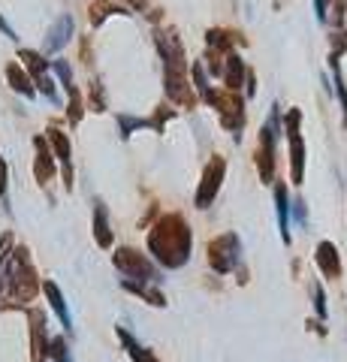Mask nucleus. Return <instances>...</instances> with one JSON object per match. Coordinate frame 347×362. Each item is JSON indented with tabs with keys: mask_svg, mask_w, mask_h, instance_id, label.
<instances>
[{
	"mask_svg": "<svg viewBox=\"0 0 347 362\" xmlns=\"http://www.w3.org/2000/svg\"><path fill=\"white\" fill-rule=\"evenodd\" d=\"M194 233L181 215H163L148 233V251L163 269H181L191 260Z\"/></svg>",
	"mask_w": 347,
	"mask_h": 362,
	"instance_id": "f257e3e1",
	"label": "nucleus"
},
{
	"mask_svg": "<svg viewBox=\"0 0 347 362\" xmlns=\"http://www.w3.org/2000/svg\"><path fill=\"white\" fill-rule=\"evenodd\" d=\"M39 293L37 272L30 266V257L24 248H15L6 263V284H3V305H28Z\"/></svg>",
	"mask_w": 347,
	"mask_h": 362,
	"instance_id": "f03ea898",
	"label": "nucleus"
},
{
	"mask_svg": "<svg viewBox=\"0 0 347 362\" xmlns=\"http://www.w3.org/2000/svg\"><path fill=\"white\" fill-rule=\"evenodd\" d=\"M205 254H209V266L218 275H229L233 269H238V260H242V238L236 233H224V236L212 238Z\"/></svg>",
	"mask_w": 347,
	"mask_h": 362,
	"instance_id": "7ed1b4c3",
	"label": "nucleus"
},
{
	"mask_svg": "<svg viewBox=\"0 0 347 362\" xmlns=\"http://www.w3.org/2000/svg\"><path fill=\"white\" fill-rule=\"evenodd\" d=\"M112 263H115V269L121 272L124 278H130V281H145V284H157L160 281V272H157V266L151 260L145 257V254H139V251H133V248H118L115 251V257H112Z\"/></svg>",
	"mask_w": 347,
	"mask_h": 362,
	"instance_id": "20e7f679",
	"label": "nucleus"
},
{
	"mask_svg": "<svg viewBox=\"0 0 347 362\" xmlns=\"http://www.w3.org/2000/svg\"><path fill=\"white\" fill-rule=\"evenodd\" d=\"M275 136H278V106L272 109L269 115V124L263 127V136H260V151H257V163H260V175L263 181H272L275 175Z\"/></svg>",
	"mask_w": 347,
	"mask_h": 362,
	"instance_id": "39448f33",
	"label": "nucleus"
},
{
	"mask_svg": "<svg viewBox=\"0 0 347 362\" xmlns=\"http://www.w3.org/2000/svg\"><path fill=\"white\" fill-rule=\"evenodd\" d=\"M224 172H227L224 158H212L209 160V166H205V172H203V181H200V191H196V209H209L212 205V200L221 191Z\"/></svg>",
	"mask_w": 347,
	"mask_h": 362,
	"instance_id": "423d86ee",
	"label": "nucleus"
},
{
	"mask_svg": "<svg viewBox=\"0 0 347 362\" xmlns=\"http://www.w3.org/2000/svg\"><path fill=\"white\" fill-rule=\"evenodd\" d=\"M299 109H293L287 115V136H290V175L293 184H302L305 175V148H302V136H299Z\"/></svg>",
	"mask_w": 347,
	"mask_h": 362,
	"instance_id": "0eeeda50",
	"label": "nucleus"
},
{
	"mask_svg": "<svg viewBox=\"0 0 347 362\" xmlns=\"http://www.w3.org/2000/svg\"><path fill=\"white\" fill-rule=\"evenodd\" d=\"M30 317V350H34V362L46 359V347H48V335H46V314L37 308L28 311Z\"/></svg>",
	"mask_w": 347,
	"mask_h": 362,
	"instance_id": "6e6552de",
	"label": "nucleus"
},
{
	"mask_svg": "<svg viewBox=\"0 0 347 362\" xmlns=\"http://www.w3.org/2000/svg\"><path fill=\"white\" fill-rule=\"evenodd\" d=\"M317 266H320V272H323V278H329V281H338V278H341V257H338L332 242H320L317 245Z\"/></svg>",
	"mask_w": 347,
	"mask_h": 362,
	"instance_id": "1a4fd4ad",
	"label": "nucleus"
},
{
	"mask_svg": "<svg viewBox=\"0 0 347 362\" xmlns=\"http://www.w3.org/2000/svg\"><path fill=\"white\" fill-rule=\"evenodd\" d=\"M43 293H46V299H48V305H52V311L57 314V320H61V326L67 329V332H73L70 308H67V302H64V293L57 290V284H55V281H46V284H43Z\"/></svg>",
	"mask_w": 347,
	"mask_h": 362,
	"instance_id": "9d476101",
	"label": "nucleus"
},
{
	"mask_svg": "<svg viewBox=\"0 0 347 362\" xmlns=\"http://www.w3.org/2000/svg\"><path fill=\"white\" fill-rule=\"evenodd\" d=\"M115 332H118V339H121V344H124V350H127V356L133 359V362H160V359L154 356V350H148L142 341H136L133 335H130L124 326H118Z\"/></svg>",
	"mask_w": 347,
	"mask_h": 362,
	"instance_id": "9b49d317",
	"label": "nucleus"
},
{
	"mask_svg": "<svg viewBox=\"0 0 347 362\" xmlns=\"http://www.w3.org/2000/svg\"><path fill=\"white\" fill-rule=\"evenodd\" d=\"M70 37H73V19L70 15H61V19L55 21V28L48 30L46 52H61V48L70 43Z\"/></svg>",
	"mask_w": 347,
	"mask_h": 362,
	"instance_id": "f8f14e48",
	"label": "nucleus"
},
{
	"mask_svg": "<svg viewBox=\"0 0 347 362\" xmlns=\"http://www.w3.org/2000/svg\"><path fill=\"white\" fill-rule=\"evenodd\" d=\"M121 287H124L127 293L142 296L148 305H154V308H163V305H167V296H163L160 290H154V287H151V284H145V281H130V278H124Z\"/></svg>",
	"mask_w": 347,
	"mask_h": 362,
	"instance_id": "ddd939ff",
	"label": "nucleus"
},
{
	"mask_svg": "<svg viewBox=\"0 0 347 362\" xmlns=\"http://www.w3.org/2000/svg\"><path fill=\"white\" fill-rule=\"evenodd\" d=\"M275 205H278V229L284 245H290V205H287V191L284 184L275 187Z\"/></svg>",
	"mask_w": 347,
	"mask_h": 362,
	"instance_id": "4468645a",
	"label": "nucleus"
},
{
	"mask_svg": "<svg viewBox=\"0 0 347 362\" xmlns=\"http://www.w3.org/2000/svg\"><path fill=\"white\" fill-rule=\"evenodd\" d=\"M94 238L100 248H112V229H109V218H106V205L97 200L94 209Z\"/></svg>",
	"mask_w": 347,
	"mask_h": 362,
	"instance_id": "2eb2a0df",
	"label": "nucleus"
},
{
	"mask_svg": "<svg viewBox=\"0 0 347 362\" xmlns=\"http://www.w3.org/2000/svg\"><path fill=\"white\" fill-rule=\"evenodd\" d=\"M52 142L57 148V160L64 163V181H67V187L73 184V169H70V142H67V136L64 133H57V130H52Z\"/></svg>",
	"mask_w": 347,
	"mask_h": 362,
	"instance_id": "dca6fc26",
	"label": "nucleus"
},
{
	"mask_svg": "<svg viewBox=\"0 0 347 362\" xmlns=\"http://www.w3.org/2000/svg\"><path fill=\"white\" fill-rule=\"evenodd\" d=\"M247 76V70H245V64H242V57H238L236 52H229L227 57V88L229 90H236L238 85H242V79Z\"/></svg>",
	"mask_w": 347,
	"mask_h": 362,
	"instance_id": "f3484780",
	"label": "nucleus"
},
{
	"mask_svg": "<svg viewBox=\"0 0 347 362\" xmlns=\"http://www.w3.org/2000/svg\"><path fill=\"white\" fill-rule=\"evenodd\" d=\"M46 356L52 362H73V353H70V344L64 341V335H55L48 339V347H46Z\"/></svg>",
	"mask_w": 347,
	"mask_h": 362,
	"instance_id": "a211bd4d",
	"label": "nucleus"
},
{
	"mask_svg": "<svg viewBox=\"0 0 347 362\" xmlns=\"http://www.w3.org/2000/svg\"><path fill=\"white\" fill-rule=\"evenodd\" d=\"M37 151H39V158H37V178L39 181H48V178H52V172H55V163H52V158H48L43 139H37Z\"/></svg>",
	"mask_w": 347,
	"mask_h": 362,
	"instance_id": "6ab92c4d",
	"label": "nucleus"
},
{
	"mask_svg": "<svg viewBox=\"0 0 347 362\" xmlns=\"http://www.w3.org/2000/svg\"><path fill=\"white\" fill-rule=\"evenodd\" d=\"M6 73H10V82H12V88H15V90H21L24 97H34V94H37L34 85H30V79L21 73V67H15V64H12V67L6 70Z\"/></svg>",
	"mask_w": 347,
	"mask_h": 362,
	"instance_id": "aec40b11",
	"label": "nucleus"
},
{
	"mask_svg": "<svg viewBox=\"0 0 347 362\" xmlns=\"http://www.w3.org/2000/svg\"><path fill=\"white\" fill-rule=\"evenodd\" d=\"M21 57L28 61V70L34 73V79H39V76H46V70H48V64L43 61L39 55H34V52H21Z\"/></svg>",
	"mask_w": 347,
	"mask_h": 362,
	"instance_id": "412c9836",
	"label": "nucleus"
},
{
	"mask_svg": "<svg viewBox=\"0 0 347 362\" xmlns=\"http://www.w3.org/2000/svg\"><path fill=\"white\" fill-rule=\"evenodd\" d=\"M314 308H317V317H320V320L329 317V311H326V296H323V287H320V284H314Z\"/></svg>",
	"mask_w": 347,
	"mask_h": 362,
	"instance_id": "4be33fe9",
	"label": "nucleus"
},
{
	"mask_svg": "<svg viewBox=\"0 0 347 362\" xmlns=\"http://www.w3.org/2000/svg\"><path fill=\"white\" fill-rule=\"evenodd\" d=\"M52 67H55V73L61 76V82L67 85V90L73 88V73H70V64L67 61H52Z\"/></svg>",
	"mask_w": 347,
	"mask_h": 362,
	"instance_id": "5701e85b",
	"label": "nucleus"
},
{
	"mask_svg": "<svg viewBox=\"0 0 347 362\" xmlns=\"http://www.w3.org/2000/svg\"><path fill=\"white\" fill-rule=\"evenodd\" d=\"M194 79H196V88H200V94H203V97L209 94V85H205V70H203V64H194Z\"/></svg>",
	"mask_w": 347,
	"mask_h": 362,
	"instance_id": "b1692460",
	"label": "nucleus"
},
{
	"mask_svg": "<svg viewBox=\"0 0 347 362\" xmlns=\"http://www.w3.org/2000/svg\"><path fill=\"white\" fill-rule=\"evenodd\" d=\"M344 3H347V0H335V12H332V21L335 24L344 21Z\"/></svg>",
	"mask_w": 347,
	"mask_h": 362,
	"instance_id": "393cba45",
	"label": "nucleus"
},
{
	"mask_svg": "<svg viewBox=\"0 0 347 362\" xmlns=\"http://www.w3.org/2000/svg\"><path fill=\"white\" fill-rule=\"evenodd\" d=\"M293 211H296V220H302V224H305V200H296Z\"/></svg>",
	"mask_w": 347,
	"mask_h": 362,
	"instance_id": "a878e982",
	"label": "nucleus"
},
{
	"mask_svg": "<svg viewBox=\"0 0 347 362\" xmlns=\"http://www.w3.org/2000/svg\"><path fill=\"white\" fill-rule=\"evenodd\" d=\"M314 6H317V19L326 21V0H314Z\"/></svg>",
	"mask_w": 347,
	"mask_h": 362,
	"instance_id": "bb28decb",
	"label": "nucleus"
},
{
	"mask_svg": "<svg viewBox=\"0 0 347 362\" xmlns=\"http://www.w3.org/2000/svg\"><path fill=\"white\" fill-rule=\"evenodd\" d=\"M3 191H6V163L0 160V196H3Z\"/></svg>",
	"mask_w": 347,
	"mask_h": 362,
	"instance_id": "cd10ccee",
	"label": "nucleus"
},
{
	"mask_svg": "<svg viewBox=\"0 0 347 362\" xmlns=\"http://www.w3.org/2000/svg\"><path fill=\"white\" fill-rule=\"evenodd\" d=\"M0 30H3V34L10 37V39H15V30H12V28H10V24H6V21H3V15H0Z\"/></svg>",
	"mask_w": 347,
	"mask_h": 362,
	"instance_id": "c85d7f7f",
	"label": "nucleus"
},
{
	"mask_svg": "<svg viewBox=\"0 0 347 362\" xmlns=\"http://www.w3.org/2000/svg\"><path fill=\"white\" fill-rule=\"evenodd\" d=\"M43 362H46V359H43Z\"/></svg>",
	"mask_w": 347,
	"mask_h": 362,
	"instance_id": "c756f323",
	"label": "nucleus"
}]
</instances>
